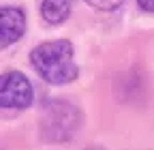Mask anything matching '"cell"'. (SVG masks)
I'll return each mask as SVG.
<instances>
[{"label": "cell", "mask_w": 154, "mask_h": 150, "mask_svg": "<svg viewBox=\"0 0 154 150\" xmlns=\"http://www.w3.org/2000/svg\"><path fill=\"white\" fill-rule=\"evenodd\" d=\"M30 62L34 71L54 86L71 84L79 75V67L73 60V45L66 39L36 45L30 52Z\"/></svg>", "instance_id": "6da1fadb"}, {"label": "cell", "mask_w": 154, "mask_h": 150, "mask_svg": "<svg viewBox=\"0 0 154 150\" xmlns=\"http://www.w3.org/2000/svg\"><path fill=\"white\" fill-rule=\"evenodd\" d=\"M82 124V111L69 101H47L41 114V135L47 142H69Z\"/></svg>", "instance_id": "7a4b0ae2"}, {"label": "cell", "mask_w": 154, "mask_h": 150, "mask_svg": "<svg viewBox=\"0 0 154 150\" xmlns=\"http://www.w3.org/2000/svg\"><path fill=\"white\" fill-rule=\"evenodd\" d=\"M32 103V84L19 71H7L0 82V105L2 109L19 111Z\"/></svg>", "instance_id": "3957f363"}, {"label": "cell", "mask_w": 154, "mask_h": 150, "mask_svg": "<svg viewBox=\"0 0 154 150\" xmlns=\"http://www.w3.org/2000/svg\"><path fill=\"white\" fill-rule=\"evenodd\" d=\"M26 28V15L17 7H2L0 9V43L2 47L13 45Z\"/></svg>", "instance_id": "277c9868"}, {"label": "cell", "mask_w": 154, "mask_h": 150, "mask_svg": "<svg viewBox=\"0 0 154 150\" xmlns=\"http://www.w3.org/2000/svg\"><path fill=\"white\" fill-rule=\"evenodd\" d=\"M71 13V0H43L41 17L47 24H62Z\"/></svg>", "instance_id": "5b68a950"}, {"label": "cell", "mask_w": 154, "mask_h": 150, "mask_svg": "<svg viewBox=\"0 0 154 150\" xmlns=\"http://www.w3.org/2000/svg\"><path fill=\"white\" fill-rule=\"evenodd\" d=\"M84 2H88L90 7L99 9V11H113V9H118L124 0H84Z\"/></svg>", "instance_id": "8992f818"}, {"label": "cell", "mask_w": 154, "mask_h": 150, "mask_svg": "<svg viewBox=\"0 0 154 150\" xmlns=\"http://www.w3.org/2000/svg\"><path fill=\"white\" fill-rule=\"evenodd\" d=\"M137 5L141 11H148V13H154V0H137Z\"/></svg>", "instance_id": "52a82bcc"}, {"label": "cell", "mask_w": 154, "mask_h": 150, "mask_svg": "<svg viewBox=\"0 0 154 150\" xmlns=\"http://www.w3.org/2000/svg\"><path fill=\"white\" fill-rule=\"evenodd\" d=\"M88 150H103V148H99V146H90Z\"/></svg>", "instance_id": "ba28073f"}]
</instances>
